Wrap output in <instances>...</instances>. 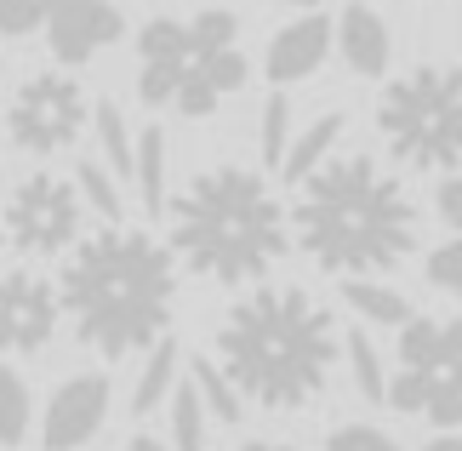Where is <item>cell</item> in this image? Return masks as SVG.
Returning <instances> with one entry per match:
<instances>
[{
	"label": "cell",
	"mask_w": 462,
	"mask_h": 451,
	"mask_svg": "<svg viewBox=\"0 0 462 451\" xmlns=\"http://www.w3.org/2000/svg\"><path fill=\"white\" fill-rule=\"evenodd\" d=\"M171 446L206 451V406L194 394V383H177V394H171Z\"/></svg>",
	"instance_id": "44dd1931"
},
{
	"label": "cell",
	"mask_w": 462,
	"mask_h": 451,
	"mask_svg": "<svg viewBox=\"0 0 462 451\" xmlns=\"http://www.w3.org/2000/svg\"><path fill=\"white\" fill-rule=\"evenodd\" d=\"M235 451H291V446H269V440H245V446H235Z\"/></svg>",
	"instance_id": "1f68e13d"
},
{
	"label": "cell",
	"mask_w": 462,
	"mask_h": 451,
	"mask_svg": "<svg viewBox=\"0 0 462 451\" xmlns=\"http://www.w3.org/2000/svg\"><path fill=\"white\" fill-rule=\"evenodd\" d=\"M439 211H446V223L462 234V172H457V166H451L446 183H439Z\"/></svg>",
	"instance_id": "f1b7e54d"
},
{
	"label": "cell",
	"mask_w": 462,
	"mask_h": 451,
	"mask_svg": "<svg viewBox=\"0 0 462 451\" xmlns=\"http://www.w3.org/2000/svg\"><path fill=\"white\" fill-rule=\"evenodd\" d=\"M422 451H462V435H439V440H429Z\"/></svg>",
	"instance_id": "4dcf8cb0"
},
{
	"label": "cell",
	"mask_w": 462,
	"mask_h": 451,
	"mask_svg": "<svg viewBox=\"0 0 462 451\" xmlns=\"http://www.w3.org/2000/svg\"><path fill=\"white\" fill-rule=\"evenodd\" d=\"M0 229H6V240L23 251V258H51V251L75 246L80 240V194H75V183H63V177H51V172H34L29 183L12 189Z\"/></svg>",
	"instance_id": "ba28073f"
},
{
	"label": "cell",
	"mask_w": 462,
	"mask_h": 451,
	"mask_svg": "<svg viewBox=\"0 0 462 451\" xmlns=\"http://www.w3.org/2000/svg\"><path fill=\"white\" fill-rule=\"evenodd\" d=\"M326 52H331V23H326L319 12H309V17L286 23V29L269 41V58H263V69H269L274 86H291V80L314 75V69L326 63Z\"/></svg>",
	"instance_id": "4fadbf2b"
},
{
	"label": "cell",
	"mask_w": 462,
	"mask_h": 451,
	"mask_svg": "<svg viewBox=\"0 0 462 451\" xmlns=\"http://www.w3.org/2000/svg\"><path fill=\"white\" fill-rule=\"evenodd\" d=\"M126 17L109 0H51L46 12V46L58 63H92L103 46L120 41Z\"/></svg>",
	"instance_id": "8fae6325"
},
{
	"label": "cell",
	"mask_w": 462,
	"mask_h": 451,
	"mask_svg": "<svg viewBox=\"0 0 462 451\" xmlns=\"http://www.w3.org/2000/svg\"><path fill=\"white\" fill-rule=\"evenodd\" d=\"M240 17L211 6L189 23L154 17L137 29V98L149 109H177L189 120H206L228 92L245 86V58L235 46Z\"/></svg>",
	"instance_id": "5b68a950"
},
{
	"label": "cell",
	"mask_w": 462,
	"mask_h": 451,
	"mask_svg": "<svg viewBox=\"0 0 462 451\" xmlns=\"http://www.w3.org/2000/svg\"><path fill=\"white\" fill-rule=\"evenodd\" d=\"M0 251H6V229H0Z\"/></svg>",
	"instance_id": "836d02e7"
},
{
	"label": "cell",
	"mask_w": 462,
	"mask_h": 451,
	"mask_svg": "<svg viewBox=\"0 0 462 451\" xmlns=\"http://www.w3.org/2000/svg\"><path fill=\"white\" fill-rule=\"evenodd\" d=\"M103 418H109V377L80 371V377H69V383L51 394L46 423H41V446L46 451H80L103 428Z\"/></svg>",
	"instance_id": "7c38bea8"
},
{
	"label": "cell",
	"mask_w": 462,
	"mask_h": 451,
	"mask_svg": "<svg viewBox=\"0 0 462 451\" xmlns=\"http://www.w3.org/2000/svg\"><path fill=\"white\" fill-rule=\"evenodd\" d=\"M132 183L143 194V211H166L171 189H166V132L160 126H143V137L132 143Z\"/></svg>",
	"instance_id": "9a60e30c"
},
{
	"label": "cell",
	"mask_w": 462,
	"mask_h": 451,
	"mask_svg": "<svg viewBox=\"0 0 462 451\" xmlns=\"http://www.w3.org/2000/svg\"><path fill=\"white\" fill-rule=\"evenodd\" d=\"M92 120H97V143H103V166H109V177H126V183H132V132H126V115H120L115 103H97Z\"/></svg>",
	"instance_id": "ffe728a7"
},
{
	"label": "cell",
	"mask_w": 462,
	"mask_h": 451,
	"mask_svg": "<svg viewBox=\"0 0 462 451\" xmlns=\"http://www.w3.org/2000/svg\"><path fill=\"white\" fill-rule=\"evenodd\" d=\"M297 240L331 275L394 268L417 246V206L371 155H337L297 177Z\"/></svg>",
	"instance_id": "6da1fadb"
},
{
	"label": "cell",
	"mask_w": 462,
	"mask_h": 451,
	"mask_svg": "<svg viewBox=\"0 0 462 451\" xmlns=\"http://www.w3.org/2000/svg\"><path fill=\"white\" fill-rule=\"evenodd\" d=\"M75 194H80V201L97 211L103 223H120V189H115L109 166H97V160H86V166L75 172Z\"/></svg>",
	"instance_id": "603a6c76"
},
{
	"label": "cell",
	"mask_w": 462,
	"mask_h": 451,
	"mask_svg": "<svg viewBox=\"0 0 462 451\" xmlns=\"http://www.w3.org/2000/svg\"><path fill=\"white\" fill-rule=\"evenodd\" d=\"M189 383H194V394H200V406H206V418H223V423H240V389L223 377V366L217 360H194L189 366Z\"/></svg>",
	"instance_id": "ac0fdd59"
},
{
	"label": "cell",
	"mask_w": 462,
	"mask_h": 451,
	"mask_svg": "<svg viewBox=\"0 0 462 451\" xmlns=\"http://www.w3.org/2000/svg\"><path fill=\"white\" fill-rule=\"evenodd\" d=\"M171 377H177V343L160 332V337L149 343L143 377H137V389H132V411H154V406L171 394Z\"/></svg>",
	"instance_id": "2e32d148"
},
{
	"label": "cell",
	"mask_w": 462,
	"mask_h": 451,
	"mask_svg": "<svg viewBox=\"0 0 462 451\" xmlns=\"http://www.w3.org/2000/svg\"><path fill=\"white\" fill-rule=\"evenodd\" d=\"M6 126H12L17 149L58 155V149H69V143L80 137V126H86V92L69 75H34V80L17 86Z\"/></svg>",
	"instance_id": "9c48e42d"
},
{
	"label": "cell",
	"mask_w": 462,
	"mask_h": 451,
	"mask_svg": "<svg viewBox=\"0 0 462 451\" xmlns=\"http://www.w3.org/2000/svg\"><path fill=\"white\" fill-rule=\"evenodd\" d=\"M51 0H0V34H34L46 23Z\"/></svg>",
	"instance_id": "83f0119b"
},
{
	"label": "cell",
	"mask_w": 462,
	"mask_h": 451,
	"mask_svg": "<svg viewBox=\"0 0 462 451\" xmlns=\"http://www.w3.org/2000/svg\"><path fill=\"white\" fill-rule=\"evenodd\" d=\"M291 6H319V0H291Z\"/></svg>",
	"instance_id": "d6a6232c"
},
{
	"label": "cell",
	"mask_w": 462,
	"mask_h": 451,
	"mask_svg": "<svg viewBox=\"0 0 462 451\" xmlns=\"http://www.w3.org/2000/svg\"><path fill=\"white\" fill-rule=\"evenodd\" d=\"M337 132H343V115H319V120L309 126V132H297V137L286 143V155H280V172H286V177H303V172H314L319 160L331 155Z\"/></svg>",
	"instance_id": "e0dca14e"
},
{
	"label": "cell",
	"mask_w": 462,
	"mask_h": 451,
	"mask_svg": "<svg viewBox=\"0 0 462 451\" xmlns=\"http://www.w3.org/2000/svg\"><path fill=\"white\" fill-rule=\"evenodd\" d=\"M63 309L75 315L80 343L97 354H137L166 332L171 297H177V268L171 251L149 240L143 229H103L63 268Z\"/></svg>",
	"instance_id": "3957f363"
},
{
	"label": "cell",
	"mask_w": 462,
	"mask_h": 451,
	"mask_svg": "<svg viewBox=\"0 0 462 451\" xmlns=\"http://www.w3.org/2000/svg\"><path fill=\"white\" fill-rule=\"evenodd\" d=\"M394 411H417L439 428L462 423V320L411 315L400 326V371L383 389Z\"/></svg>",
	"instance_id": "52a82bcc"
},
{
	"label": "cell",
	"mask_w": 462,
	"mask_h": 451,
	"mask_svg": "<svg viewBox=\"0 0 462 451\" xmlns=\"http://www.w3.org/2000/svg\"><path fill=\"white\" fill-rule=\"evenodd\" d=\"M326 451H400V446L388 440L383 428H371V423H343V428H331Z\"/></svg>",
	"instance_id": "4316f807"
},
{
	"label": "cell",
	"mask_w": 462,
	"mask_h": 451,
	"mask_svg": "<svg viewBox=\"0 0 462 451\" xmlns=\"http://www.w3.org/2000/svg\"><path fill=\"white\" fill-rule=\"evenodd\" d=\"M343 303H348L354 315L377 320V326H405V320L417 315L400 292H388V286H371V280H348V286H343Z\"/></svg>",
	"instance_id": "d6986e66"
},
{
	"label": "cell",
	"mask_w": 462,
	"mask_h": 451,
	"mask_svg": "<svg viewBox=\"0 0 462 451\" xmlns=\"http://www.w3.org/2000/svg\"><path fill=\"white\" fill-rule=\"evenodd\" d=\"M348 366H354V383H360L365 400H383L388 377H383V360H377V349H371V337H360V332L348 337Z\"/></svg>",
	"instance_id": "d4e9b609"
},
{
	"label": "cell",
	"mask_w": 462,
	"mask_h": 451,
	"mask_svg": "<svg viewBox=\"0 0 462 451\" xmlns=\"http://www.w3.org/2000/svg\"><path fill=\"white\" fill-rule=\"evenodd\" d=\"M217 360L223 377L240 389V400L297 411L326 389L337 360V326L314 297L291 286H263L223 315Z\"/></svg>",
	"instance_id": "7a4b0ae2"
},
{
	"label": "cell",
	"mask_w": 462,
	"mask_h": 451,
	"mask_svg": "<svg viewBox=\"0 0 462 451\" xmlns=\"http://www.w3.org/2000/svg\"><path fill=\"white\" fill-rule=\"evenodd\" d=\"M126 451H171V446H166V440H154V435H137Z\"/></svg>",
	"instance_id": "f546056e"
},
{
	"label": "cell",
	"mask_w": 462,
	"mask_h": 451,
	"mask_svg": "<svg viewBox=\"0 0 462 451\" xmlns=\"http://www.w3.org/2000/svg\"><path fill=\"white\" fill-rule=\"evenodd\" d=\"M58 309H63V297L41 275H29V268L6 275L0 280V349L6 354L46 349L51 332H58Z\"/></svg>",
	"instance_id": "30bf717a"
},
{
	"label": "cell",
	"mask_w": 462,
	"mask_h": 451,
	"mask_svg": "<svg viewBox=\"0 0 462 451\" xmlns=\"http://www.w3.org/2000/svg\"><path fill=\"white\" fill-rule=\"evenodd\" d=\"M29 435V383L12 366H0V446H17Z\"/></svg>",
	"instance_id": "7402d4cb"
},
{
	"label": "cell",
	"mask_w": 462,
	"mask_h": 451,
	"mask_svg": "<svg viewBox=\"0 0 462 451\" xmlns=\"http://www.w3.org/2000/svg\"><path fill=\"white\" fill-rule=\"evenodd\" d=\"M171 211V251L194 275L240 286L269 275V263L286 258V211L274 189L245 166H211L166 201Z\"/></svg>",
	"instance_id": "277c9868"
},
{
	"label": "cell",
	"mask_w": 462,
	"mask_h": 451,
	"mask_svg": "<svg viewBox=\"0 0 462 451\" xmlns=\"http://www.w3.org/2000/svg\"><path fill=\"white\" fill-rule=\"evenodd\" d=\"M429 280L439 286V292L462 297V234H451L446 246H434V258H429Z\"/></svg>",
	"instance_id": "484cf974"
},
{
	"label": "cell",
	"mask_w": 462,
	"mask_h": 451,
	"mask_svg": "<svg viewBox=\"0 0 462 451\" xmlns=\"http://www.w3.org/2000/svg\"><path fill=\"white\" fill-rule=\"evenodd\" d=\"M377 126L405 166L451 172L462 166V69H411L377 103Z\"/></svg>",
	"instance_id": "8992f818"
},
{
	"label": "cell",
	"mask_w": 462,
	"mask_h": 451,
	"mask_svg": "<svg viewBox=\"0 0 462 451\" xmlns=\"http://www.w3.org/2000/svg\"><path fill=\"white\" fill-rule=\"evenodd\" d=\"M263 132H257V149H263V166H280V155H286V143H291V103L286 98H269L263 103Z\"/></svg>",
	"instance_id": "cb8c5ba5"
},
{
	"label": "cell",
	"mask_w": 462,
	"mask_h": 451,
	"mask_svg": "<svg viewBox=\"0 0 462 451\" xmlns=\"http://www.w3.org/2000/svg\"><path fill=\"white\" fill-rule=\"evenodd\" d=\"M331 41L343 46V63L354 69V75H365V80H377L388 75V29H383V17L365 6V0H348L343 17H337V29H331Z\"/></svg>",
	"instance_id": "5bb4252c"
}]
</instances>
